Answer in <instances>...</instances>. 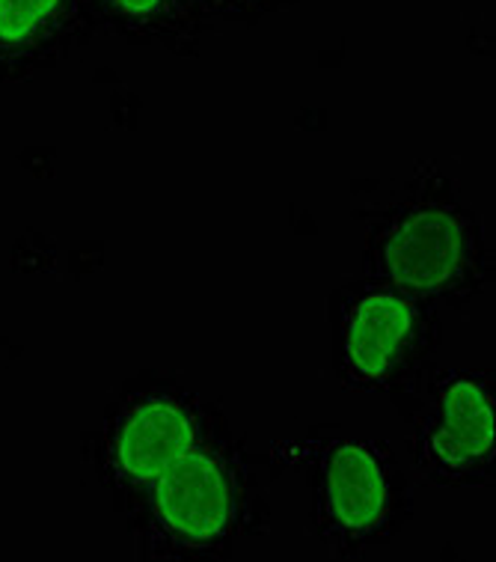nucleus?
<instances>
[{
  "mask_svg": "<svg viewBox=\"0 0 496 562\" xmlns=\"http://www.w3.org/2000/svg\"><path fill=\"white\" fill-rule=\"evenodd\" d=\"M155 512L176 536L208 542L233 521V485L212 456L184 452L158 476Z\"/></svg>",
  "mask_w": 496,
  "mask_h": 562,
  "instance_id": "1",
  "label": "nucleus"
},
{
  "mask_svg": "<svg viewBox=\"0 0 496 562\" xmlns=\"http://www.w3.org/2000/svg\"><path fill=\"white\" fill-rule=\"evenodd\" d=\"M464 229L455 217L426 209L398 226L386 241V271L407 289H437L449 283L461 266Z\"/></svg>",
  "mask_w": 496,
  "mask_h": 562,
  "instance_id": "2",
  "label": "nucleus"
},
{
  "mask_svg": "<svg viewBox=\"0 0 496 562\" xmlns=\"http://www.w3.org/2000/svg\"><path fill=\"white\" fill-rule=\"evenodd\" d=\"M193 447V423L176 402L149 400L128 411L116 435V468L134 482L158 480Z\"/></svg>",
  "mask_w": 496,
  "mask_h": 562,
  "instance_id": "3",
  "label": "nucleus"
},
{
  "mask_svg": "<svg viewBox=\"0 0 496 562\" xmlns=\"http://www.w3.org/2000/svg\"><path fill=\"white\" fill-rule=\"evenodd\" d=\"M410 327H414V313L402 297L369 295L360 301L348 325L351 367L365 379L384 375L407 342Z\"/></svg>",
  "mask_w": 496,
  "mask_h": 562,
  "instance_id": "4",
  "label": "nucleus"
},
{
  "mask_svg": "<svg viewBox=\"0 0 496 562\" xmlns=\"http://www.w3.org/2000/svg\"><path fill=\"white\" fill-rule=\"evenodd\" d=\"M494 402L473 381L458 379L443 393V426L431 450L443 464H470L494 450Z\"/></svg>",
  "mask_w": 496,
  "mask_h": 562,
  "instance_id": "5",
  "label": "nucleus"
},
{
  "mask_svg": "<svg viewBox=\"0 0 496 562\" xmlns=\"http://www.w3.org/2000/svg\"><path fill=\"white\" fill-rule=\"evenodd\" d=\"M327 501L339 527L365 530L381 518L386 503V480L381 464L365 447H342L327 471Z\"/></svg>",
  "mask_w": 496,
  "mask_h": 562,
  "instance_id": "6",
  "label": "nucleus"
},
{
  "mask_svg": "<svg viewBox=\"0 0 496 562\" xmlns=\"http://www.w3.org/2000/svg\"><path fill=\"white\" fill-rule=\"evenodd\" d=\"M60 0H0V42H24L52 19Z\"/></svg>",
  "mask_w": 496,
  "mask_h": 562,
  "instance_id": "7",
  "label": "nucleus"
},
{
  "mask_svg": "<svg viewBox=\"0 0 496 562\" xmlns=\"http://www.w3.org/2000/svg\"><path fill=\"white\" fill-rule=\"evenodd\" d=\"M122 10L134 12V15H153V12L161 10L164 0H116Z\"/></svg>",
  "mask_w": 496,
  "mask_h": 562,
  "instance_id": "8",
  "label": "nucleus"
}]
</instances>
